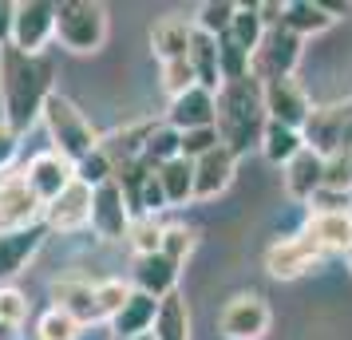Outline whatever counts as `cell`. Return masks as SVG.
I'll use <instances>...</instances> for the list:
<instances>
[{
  "label": "cell",
  "mask_w": 352,
  "mask_h": 340,
  "mask_svg": "<svg viewBox=\"0 0 352 340\" xmlns=\"http://www.w3.org/2000/svg\"><path fill=\"white\" fill-rule=\"evenodd\" d=\"M151 340H190V305H186L182 293H170L166 301H159Z\"/></svg>",
  "instance_id": "4316f807"
},
{
  "label": "cell",
  "mask_w": 352,
  "mask_h": 340,
  "mask_svg": "<svg viewBox=\"0 0 352 340\" xmlns=\"http://www.w3.org/2000/svg\"><path fill=\"white\" fill-rule=\"evenodd\" d=\"M234 16H238V4H230V0H206V4H198V12H194V28L214 36V40H222V36H230Z\"/></svg>",
  "instance_id": "f546056e"
},
{
  "label": "cell",
  "mask_w": 352,
  "mask_h": 340,
  "mask_svg": "<svg viewBox=\"0 0 352 340\" xmlns=\"http://www.w3.org/2000/svg\"><path fill=\"white\" fill-rule=\"evenodd\" d=\"M285 174V194L293 198V202H313V198L324 190V155H317L313 146H305L297 159L289 162V166H281Z\"/></svg>",
  "instance_id": "ffe728a7"
},
{
  "label": "cell",
  "mask_w": 352,
  "mask_h": 340,
  "mask_svg": "<svg viewBox=\"0 0 352 340\" xmlns=\"http://www.w3.org/2000/svg\"><path fill=\"white\" fill-rule=\"evenodd\" d=\"M40 242H44V238H40V226L20 229V234H0V285H8V281L36 258Z\"/></svg>",
  "instance_id": "d4e9b609"
},
{
  "label": "cell",
  "mask_w": 352,
  "mask_h": 340,
  "mask_svg": "<svg viewBox=\"0 0 352 340\" xmlns=\"http://www.w3.org/2000/svg\"><path fill=\"white\" fill-rule=\"evenodd\" d=\"M301 36H293L289 28H270L261 48L254 52V80L270 83V80H293L297 64H301Z\"/></svg>",
  "instance_id": "8992f818"
},
{
  "label": "cell",
  "mask_w": 352,
  "mask_h": 340,
  "mask_svg": "<svg viewBox=\"0 0 352 340\" xmlns=\"http://www.w3.org/2000/svg\"><path fill=\"white\" fill-rule=\"evenodd\" d=\"M190 44H194V20L162 16L151 28V48L159 56V64H166V60H190Z\"/></svg>",
  "instance_id": "cb8c5ba5"
},
{
  "label": "cell",
  "mask_w": 352,
  "mask_h": 340,
  "mask_svg": "<svg viewBox=\"0 0 352 340\" xmlns=\"http://www.w3.org/2000/svg\"><path fill=\"white\" fill-rule=\"evenodd\" d=\"M324 258V249H320L305 229L297 234H289V238H277V242L265 249V273L277 277V281H297V277L313 273Z\"/></svg>",
  "instance_id": "5b68a950"
},
{
  "label": "cell",
  "mask_w": 352,
  "mask_h": 340,
  "mask_svg": "<svg viewBox=\"0 0 352 340\" xmlns=\"http://www.w3.org/2000/svg\"><path fill=\"white\" fill-rule=\"evenodd\" d=\"M261 99H265V115H270V123L305 131V123L313 119V99H309V91L297 83V76H293V80L261 83Z\"/></svg>",
  "instance_id": "9c48e42d"
},
{
  "label": "cell",
  "mask_w": 352,
  "mask_h": 340,
  "mask_svg": "<svg viewBox=\"0 0 352 340\" xmlns=\"http://www.w3.org/2000/svg\"><path fill=\"white\" fill-rule=\"evenodd\" d=\"M324 186L340 190V194H352V143L324 155Z\"/></svg>",
  "instance_id": "836d02e7"
},
{
  "label": "cell",
  "mask_w": 352,
  "mask_h": 340,
  "mask_svg": "<svg viewBox=\"0 0 352 340\" xmlns=\"http://www.w3.org/2000/svg\"><path fill=\"white\" fill-rule=\"evenodd\" d=\"M111 20L96 0H60L56 4V40L76 56H91L107 44Z\"/></svg>",
  "instance_id": "277c9868"
},
{
  "label": "cell",
  "mask_w": 352,
  "mask_h": 340,
  "mask_svg": "<svg viewBox=\"0 0 352 340\" xmlns=\"http://www.w3.org/2000/svg\"><path fill=\"white\" fill-rule=\"evenodd\" d=\"M24 182H28V190H32L44 206H52V202L76 182V166H72L64 155H56V150H40V155H32L28 166H24Z\"/></svg>",
  "instance_id": "8fae6325"
},
{
  "label": "cell",
  "mask_w": 352,
  "mask_h": 340,
  "mask_svg": "<svg viewBox=\"0 0 352 340\" xmlns=\"http://www.w3.org/2000/svg\"><path fill=\"white\" fill-rule=\"evenodd\" d=\"M96 293H99V317L111 324L115 313L131 301L135 285H131V281H123V277H107V281H96Z\"/></svg>",
  "instance_id": "d590c367"
},
{
  "label": "cell",
  "mask_w": 352,
  "mask_h": 340,
  "mask_svg": "<svg viewBox=\"0 0 352 340\" xmlns=\"http://www.w3.org/2000/svg\"><path fill=\"white\" fill-rule=\"evenodd\" d=\"M28 297L20 289H12V285H0V321L8 324H24L28 321Z\"/></svg>",
  "instance_id": "60d3db41"
},
{
  "label": "cell",
  "mask_w": 352,
  "mask_h": 340,
  "mask_svg": "<svg viewBox=\"0 0 352 340\" xmlns=\"http://www.w3.org/2000/svg\"><path fill=\"white\" fill-rule=\"evenodd\" d=\"M344 265H349V273H352V249H349V253H344Z\"/></svg>",
  "instance_id": "7dc6e473"
},
{
  "label": "cell",
  "mask_w": 352,
  "mask_h": 340,
  "mask_svg": "<svg viewBox=\"0 0 352 340\" xmlns=\"http://www.w3.org/2000/svg\"><path fill=\"white\" fill-rule=\"evenodd\" d=\"M155 317H159V301L135 289L127 305L115 313L111 337L115 340H143V337H151V332H155Z\"/></svg>",
  "instance_id": "44dd1931"
},
{
  "label": "cell",
  "mask_w": 352,
  "mask_h": 340,
  "mask_svg": "<svg viewBox=\"0 0 352 340\" xmlns=\"http://www.w3.org/2000/svg\"><path fill=\"white\" fill-rule=\"evenodd\" d=\"M265 20H261V8L257 4H238V16H234V24H230V36L238 40L241 48L254 56L257 48H261V40H265Z\"/></svg>",
  "instance_id": "4dcf8cb0"
},
{
  "label": "cell",
  "mask_w": 352,
  "mask_h": 340,
  "mask_svg": "<svg viewBox=\"0 0 352 340\" xmlns=\"http://www.w3.org/2000/svg\"><path fill=\"white\" fill-rule=\"evenodd\" d=\"M40 123L48 127L52 150L64 155L72 166H80L83 159H91L99 146H103V135L91 127V119H87L67 95H60V91L44 103V119H40Z\"/></svg>",
  "instance_id": "3957f363"
},
{
  "label": "cell",
  "mask_w": 352,
  "mask_h": 340,
  "mask_svg": "<svg viewBox=\"0 0 352 340\" xmlns=\"http://www.w3.org/2000/svg\"><path fill=\"white\" fill-rule=\"evenodd\" d=\"M56 64L48 56H28L20 48H0V123L24 135L44 119V103L56 95Z\"/></svg>",
  "instance_id": "6da1fadb"
},
{
  "label": "cell",
  "mask_w": 352,
  "mask_h": 340,
  "mask_svg": "<svg viewBox=\"0 0 352 340\" xmlns=\"http://www.w3.org/2000/svg\"><path fill=\"white\" fill-rule=\"evenodd\" d=\"M131 222H135V214H131L119 182L111 179L107 186H99L96 198H91V229H96L103 242H127Z\"/></svg>",
  "instance_id": "7c38bea8"
},
{
  "label": "cell",
  "mask_w": 352,
  "mask_h": 340,
  "mask_svg": "<svg viewBox=\"0 0 352 340\" xmlns=\"http://www.w3.org/2000/svg\"><path fill=\"white\" fill-rule=\"evenodd\" d=\"M52 308L76 317L83 328L103 321V317H99V293H96V285L83 281V277H60V281H52Z\"/></svg>",
  "instance_id": "2e32d148"
},
{
  "label": "cell",
  "mask_w": 352,
  "mask_h": 340,
  "mask_svg": "<svg viewBox=\"0 0 352 340\" xmlns=\"http://www.w3.org/2000/svg\"><path fill=\"white\" fill-rule=\"evenodd\" d=\"M155 131H159V119H139V123H127V127H119V131H111V135H103V150H107V159H111L115 166L139 162Z\"/></svg>",
  "instance_id": "7402d4cb"
},
{
  "label": "cell",
  "mask_w": 352,
  "mask_h": 340,
  "mask_svg": "<svg viewBox=\"0 0 352 340\" xmlns=\"http://www.w3.org/2000/svg\"><path fill=\"white\" fill-rule=\"evenodd\" d=\"M76 179H80V182H87L91 190H99V186H107V182L115 179V162L107 159V150L99 146V150L91 155V159H83L80 166H76Z\"/></svg>",
  "instance_id": "f35d334b"
},
{
  "label": "cell",
  "mask_w": 352,
  "mask_h": 340,
  "mask_svg": "<svg viewBox=\"0 0 352 340\" xmlns=\"http://www.w3.org/2000/svg\"><path fill=\"white\" fill-rule=\"evenodd\" d=\"M16 150H20V135L8 127V123H0V174H4V170H12Z\"/></svg>",
  "instance_id": "7bdbcfd3"
},
{
  "label": "cell",
  "mask_w": 352,
  "mask_h": 340,
  "mask_svg": "<svg viewBox=\"0 0 352 340\" xmlns=\"http://www.w3.org/2000/svg\"><path fill=\"white\" fill-rule=\"evenodd\" d=\"M91 198H96V190L76 179L52 206H44V229H52V234H76V229L91 226Z\"/></svg>",
  "instance_id": "5bb4252c"
},
{
  "label": "cell",
  "mask_w": 352,
  "mask_h": 340,
  "mask_svg": "<svg viewBox=\"0 0 352 340\" xmlns=\"http://www.w3.org/2000/svg\"><path fill=\"white\" fill-rule=\"evenodd\" d=\"M305 131L281 127V123H265V135H261V155L273 162V166H289L305 150Z\"/></svg>",
  "instance_id": "83f0119b"
},
{
  "label": "cell",
  "mask_w": 352,
  "mask_h": 340,
  "mask_svg": "<svg viewBox=\"0 0 352 340\" xmlns=\"http://www.w3.org/2000/svg\"><path fill=\"white\" fill-rule=\"evenodd\" d=\"M162 222L159 218H135L131 222V234H127V242L131 249H135V258H146V253H159L162 249Z\"/></svg>",
  "instance_id": "8d00e7d4"
},
{
  "label": "cell",
  "mask_w": 352,
  "mask_h": 340,
  "mask_svg": "<svg viewBox=\"0 0 352 340\" xmlns=\"http://www.w3.org/2000/svg\"><path fill=\"white\" fill-rule=\"evenodd\" d=\"M234 170H238V155L234 150H210L202 159L194 162V202H210V198H218L234 182Z\"/></svg>",
  "instance_id": "ac0fdd59"
},
{
  "label": "cell",
  "mask_w": 352,
  "mask_h": 340,
  "mask_svg": "<svg viewBox=\"0 0 352 340\" xmlns=\"http://www.w3.org/2000/svg\"><path fill=\"white\" fill-rule=\"evenodd\" d=\"M265 123H270V115H265L261 83L254 76L238 83H222V91H218V135H222L226 150H234L241 159L250 146H261Z\"/></svg>",
  "instance_id": "7a4b0ae2"
},
{
  "label": "cell",
  "mask_w": 352,
  "mask_h": 340,
  "mask_svg": "<svg viewBox=\"0 0 352 340\" xmlns=\"http://www.w3.org/2000/svg\"><path fill=\"white\" fill-rule=\"evenodd\" d=\"M305 143L317 155H333L336 146L352 143V99L349 103L313 107V119L305 123Z\"/></svg>",
  "instance_id": "30bf717a"
},
{
  "label": "cell",
  "mask_w": 352,
  "mask_h": 340,
  "mask_svg": "<svg viewBox=\"0 0 352 340\" xmlns=\"http://www.w3.org/2000/svg\"><path fill=\"white\" fill-rule=\"evenodd\" d=\"M159 182H162V190H166L170 206L194 202V162L190 159H175V162H166V166H159Z\"/></svg>",
  "instance_id": "f1b7e54d"
},
{
  "label": "cell",
  "mask_w": 352,
  "mask_h": 340,
  "mask_svg": "<svg viewBox=\"0 0 352 340\" xmlns=\"http://www.w3.org/2000/svg\"><path fill=\"white\" fill-rule=\"evenodd\" d=\"M12 12H16V4L0 0V48H8V44H12Z\"/></svg>",
  "instance_id": "ee69618b"
},
{
  "label": "cell",
  "mask_w": 352,
  "mask_h": 340,
  "mask_svg": "<svg viewBox=\"0 0 352 340\" xmlns=\"http://www.w3.org/2000/svg\"><path fill=\"white\" fill-rule=\"evenodd\" d=\"M12 174H16V170H4V174H0V194L8 190V182H12Z\"/></svg>",
  "instance_id": "bcb514c9"
},
{
  "label": "cell",
  "mask_w": 352,
  "mask_h": 340,
  "mask_svg": "<svg viewBox=\"0 0 352 340\" xmlns=\"http://www.w3.org/2000/svg\"><path fill=\"white\" fill-rule=\"evenodd\" d=\"M44 222V202L28 190L24 170L12 174L8 190L0 194V234H20V229H36Z\"/></svg>",
  "instance_id": "4fadbf2b"
},
{
  "label": "cell",
  "mask_w": 352,
  "mask_h": 340,
  "mask_svg": "<svg viewBox=\"0 0 352 340\" xmlns=\"http://www.w3.org/2000/svg\"><path fill=\"white\" fill-rule=\"evenodd\" d=\"M194 245H198V229L186 226V222H175V226L162 229V249H159V253H166V258L175 261L178 269H182V265L190 261Z\"/></svg>",
  "instance_id": "d6a6232c"
},
{
  "label": "cell",
  "mask_w": 352,
  "mask_h": 340,
  "mask_svg": "<svg viewBox=\"0 0 352 340\" xmlns=\"http://www.w3.org/2000/svg\"><path fill=\"white\" fill-rule=\"evenodd\" d=\"M309 210L313 214H344V210H352V194H340V190H320L313 202H309Z\"/></svg>",
  "instance_id": "b9f144b4"
},
{
  "label": "cell",
  "mask_w": 352,
  "mask_h": 340,
  "mask_svg": "<svg viewBox=\"0 0 352 340\" xmlns=\"http://www.w3.org/2000/svg\"><path fill=\"white\" fill-rule=\"evenodd\" d=\"M0 340H24V337H20V324L0 321Z\"/></svg>",
  "instance_id": "f6af8a7d"
},
{
  "label": "cell",
  "mask_w": 352,
  "mask_h": 340,
  "mask_svg": "<svg viewBox=\"0 0 352 340\" xmlns=\"http://www.w3.org/2000/svg\"><path fill=\"white\" fill-rule=\"evenodd\" d=\"M159 80H162V91L170 99L186 95L190 87H198V76H194L190 60H166V64H159Z\"/></svg>",
  "instance_id": "74e56055"
},
{
  "label": "cell",
  "mask_w": 352,
  "mask_h": 340,
  "mask_svg": "<svg viewBox=\"0 0 352 340\" xmlns=\"http://www.w3.org/2000/svg\"><path fill=\"white\" fill-rule=\"evenodd\" d=\"M48 40H56V4L52 0H20L12 12V48L28 56H44Z\"/></svg>",
  "instance_id": "52a82bcc"
},
{
  "label": "cell",
  "mask_w": 352,
  "mask_h": 340,
  "mask_svg": "<svg viewBox=\"0 0 352 340\" xmlns=\"http://www.w3.org/2000/svg\"><path fill=\"white\" fill-rule=\"evenodd\" d=\"M218 146H222V135H218V127H198V131H186V135H182V159L198 162L202 155L218 150Z\"/></svg>",
  "instance_id": "ab89813d"
},
{
  "label": "cell",
  "mask_w": 352,
  "mask_h": 340,
  "mask_svg": "<svg viewBox=\"0 0 352 340\" xmlns=\"http://www.w3.org/2000/svg\"><path fill=\"white\" fill-rule=\"evenodd\" d=\"M190 67L198 76V87L206 91H222V60H218V40L194 28V44H190Z\"/></svg>",
  "instance_id": "484cf974"
},
{
  "label": "cell",
  "mask_w": 352,
  "mask_h": 340,
  "mask_svg": "<svg viewBox=\"0 0 352 340\" xmlns=\"http://www.w3.org/2000/svg\"><path fill=\"white\" fill-rule=\"evenodd\" d=\"M178 273L182 269L166 253H146V258H135V265H131V285L155 301H166L170 293H178Z\"/></svg>",
  "instance_id": "e0dca14e"
},
{
  "label": "cell",
  "mask_w": 352,
  "mask_h": 340,
  "mask_svg": "<svg viewBox=\"0 0 352 340\" xmlns=\"http://www.w3.org/2000/svg\"><path fill=\"white\" fill-rule=\"evenodd\" d=\"M83 324L76 317H67L60 308H48L40 321H36V340H80Z\"/></svg>",
  "instance_id": "e575fe53"
},
{
  "label": "cell",
  "mask_w": 352,
  "mask_h": 340,
  "mask_svg": "<svg viewBox=\"0 0 352 340\" xmlns=\"http://www.w3.org/2000/svg\"><path fill=\"white\" fill-rule=\"evenodd\" d=\"M175 159H182V135L175 127H166V119H162L159 131L151 135V143L143 150V162L151 170H159V166H166V162H175Z\"/></svg>",
  "instance_id": "1f68e13d"
},
{
  "label": "cell",
  "mask_w": 352,
  "mask_h": 340,
  "mask_svg": "<svg viewBox=\"0 0 352 340\" xmlns=\"http://www.w3.org/2000/svg\"><path fill=\"white\" fill-rule=\"evenodd\" d=\"M270 324H273V308L257 293H238L218 317V328H222L226 340H261L270 332Z\"/></svg>",
  "instance_id": "ba28073f"
},
{
  "label": "cell",
  "mask_w": 352,
  "mask_h": 340,
  "mask_svg": "<svg viewBox=\"0 0 352 340\" xmlns=\"http://www.w3.org/2000/svg\"><path fill=\"white\" fill-rule=\"evenodd\" d=\"M301 229L324 253H349L352 249V210H344V214H313L309 210Z\"/></svg>",
  "instance_id": "603a6c76"
},
{
  "label": "cell",
  "mask_w": 352,
  "mask_h": 340,
  "mask_svg": "<svg viewBox=\"0 0 352 340\" xmlns=\"http://www.w3.org/2000/svg\"><path fill=\"white\" fill-rule=\"evenodd\" d=\"M349 8L344 4H317V0H289L285 4V20H281V28H289L293 36H301V40H309V36H320L329 32L336 20L344 16Z\"/></svg>",
  "instance_id": "d6986e66"
},
{
  "label": "cell",
  "mask_w": 352,
  "mask_h": 340,
  "mask_svg": "<svg viewBox=\"0 0 352 340\" xmlns=\"http://www.w3.org/2000/svg\"><path fill=\"white\" fill-rule=\"evenodd\" d=\"M166 127H175L178 135L198 131V127H218V91L190 87L186 95L170 99V107H166Z\"/></svg>",
  "instance_id": "9a60e30c"
}]
</instances>
